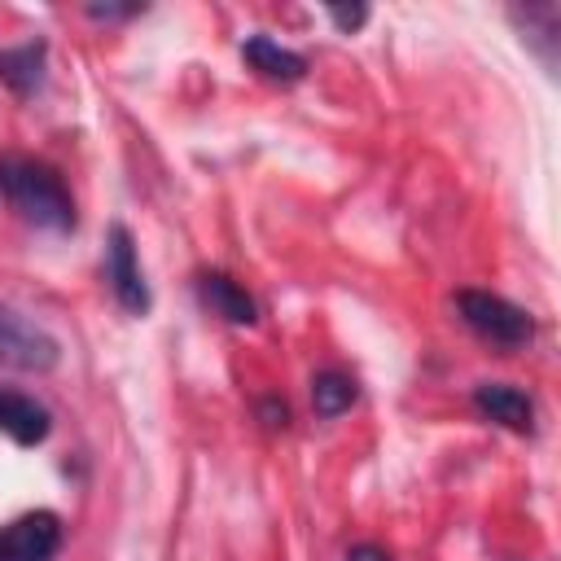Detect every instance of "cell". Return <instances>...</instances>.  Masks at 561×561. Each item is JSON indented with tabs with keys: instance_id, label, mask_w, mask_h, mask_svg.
Returning a JSON list of instances; mask_svg holds the SVG:
<instances>
[{
	"instance_id": "cell-2",
	"label": "cell",
	"mask_w": 561,
	"mask_h": 561,
	"mask_svg": "<svg viewBox=\"0 0 561 561\" xmlns=\"http://www.w3.org/2000/svg\"><path fill=\"white\" fill-rule=\"evenodd\" d=\"M456 311L482 342H491L500 351H517L535 337V320L517 302H508L491 289H456Z\"/></svg>"
},
{
	"instance_id": "cell-8",
	"label": "cell",
	"mask_w": 561,
	"mask_h": 561,
	"mask_svg": "<svg viewBox=\"0 0 561 561\" xmlns=\"http://www.w3.org/2000/svg\"><path fill=\"white\" fill-rule=\"evenodd\" d=\"M197 298H202V307H206L210 316H219V320H228V324H254V320H259L254 298H250L232 276H224V272H202V276H197Z\"/></svg>"
},
{
	"instance_id": "cell-13",
	"label": "cell",
	"mask_w": 561,
	"mask_h": 561,
	"mask_svg": "<svg viewBox=\"0 0 561 561\" xmlns=\"http://www.w3.org/2000/svg\"><path fill=\"white\" fill-rule=\"evenodd\" d=\"M324 13H329V18H333V26H337V31H346V35H351V31H359V26L368 22V4H329Z\"/></svg>"
},
{
	"instance_id": "cell-3",
	"label": "cell",
	"mask_w": 561,
	"mask_h": 561,
	"mask_svg": "<svg viewBox=\"0 0 561 561\" xmlns=\"http://www.w3.org/2000/svg\"><path fill=\"white\" fill-rule=\"evenodd\" d=\"M57 359H61L57 337L18 307L0 302V364L18 373H48L57 368Z\"/></svg>"
},
{
	"instance_id": "cell-11",
	"label": "cell",
	"mask_w": 561,
	"mask_h": 561,
	"mask_svg": "<svg viewBox=\"0 0 561 561\" xmlns=\"http://www.w3.org/2000/svg\"><path fill=\"white\" fill-rule=\"evenodd\" d=\"M508 18L522 26V39L530 48H539L543 66L552 70L557 66V22H561V9L548 0V4H526V9H508Z\"/></svg>"
},
{
	"instance_id": "cell-6",
	"label": "cell",
	"mask_w": 561,
	"mask_h": 561,
	"mask_svg": "<svg viewBox=\"0 0 561 561\" xmlns=\"http://www.w3.org/2000/svg\"><path fill=\"white\" fill-rule=\"evenodd\" d=\"M473 408L486 421H495L513 434H535V399L526 390L508 386V381H478L473 386Z\"/></svg>"
},
{
	"instance_id": "cell-9",
	"label": "cell",
	"mask_w": 561,
	"mask_h": 561,
	"mask_svg": "<svg viewBox=\"0 0 561 561\" xmlns=\"http://www.w3.org/2000/svg\"><path fill=\"white\" fill-rule=\"evenodd\" d=\"M241 57H245L250 70H259L272 83H298L307 75V57L294 53V48H285V44H276L272 35H250L241 44Z\"/></svg>"
},
{
	"instance_id": "cell-16",
	"label": "cell",
	"mask_w": 561,
	"mask_h": 561,
	"mask_svg": "<svg viewBox=\"0 0 561 561\" xmlns=\"http://www.w3.org/2000/svg\"><path fill=\"white\" fill-rule=\"evenodd\" d=\"M259 412H263V421H267V425H285V421H289V408H285V403H276V399H267Z\"/></svg>"
},
{
	"instance_id": "cell-4",
	"label": "cell",
	"mask_w": 561,
	"mask_h": 561,
	"mask_svg": "<svg viewBox=\"0 0 561 561\" xmlns=\"http://www.w3.org/2000/svg\"><path fill=\"white\" fill-rule=\"evenodd\" d=\"M105 280H110V294L123 311H131V316L149 311V285H145L127 224H110V232H105Z\"/></svg>"
},
{
	"instance_id": "cell-5",
	"label": "cell",
	"mask_w": 561,
	"mask_h": 561,
	"mask_svg": "<svg viewBox=\"0 0 561 561\" xmlns=\"http://www.w3.org/2000/svg\"><path fill=\"white\" fill-rule=\"evenodd\" d=\"M61 517L48 508L22 513L0 526V561H53L61 548Z\"/></svg>"
},
{
	"instance_id": "cell-15",
	"label": "cell",
	"mask_w": 561,
	"mask_h": 561,
	"mask_svg": "<svg viewBox=\"0 0 561 561\" xmlns=\"http://www.w3.org/2000/svg\"><path fill=\"white\" fill-rule=\"evenodd\" d=\"M342 561H390V552L377 548V543H355V548H346Z\"/></svg>"
},
{
	"instance_id": "cell-10",
	"label": "cell",
	"mask_w": 561,
	"mask_h": 561,
	"mask_svg": "<svg viewBox=\"0 0 561 561\" xmlns=\"http://www.w3.org/2000/svg\"><path fill=\"white\" fill-rule=\"evenodd\" d=\"M44 57H48L44 39H26V44H13V48H0V83H9L18 96H31L44 83Z\"/></svg>"
},
{
	"instance_id": "cell-7",
	"label": "cell",
	"mask_w": 561,
	"mask_h": 561,
	"mask_svg": "<svg viewBox=\"0 0 561 561\" xmlns=\"http://www.w3.org/2000/svg\"><path fill=\"white\" fill-rule=\"evenodd\" d=\"M48 430H53V416L39 399L0 386V434H9L18 447H35L48 438Z\"/></svg>"
},
{
	"instance_id": "cell-12",
	"label": "cell",
	"mask_w": 561,
	"mask_h": 561,
	"mask_svg": "<svg viewBox=\"0 0 561 561\" xmlns=\"http://www.w3.org/2000/svg\"><path fill=\"white\" fill-rule=\"evenodd\" d=\"M355 399H359V386H355V377H346L342 368H320V373L311 377V408H316L320 421L342 416Z\"/></svg>"
},
{
	"instance_id": "cell-14",
	"label": "cell",
	"mask_w": 561,
	"mask_h": 561,
	"mask_svg": "<svg viewBox=\"0 0 561 561\" xmlns=\"http://www.w3.org/2000/svg\"><path fill=\"white\" fill-rule=\"evenodd\" d=\"M140 4H88V18L92 22H123V18H136Z\"/></svg>"
},
{
	"instance_id": "cell-1",
	"label": "cell",
	"mask_w": 561,
	"mask_h": 561,
	"mask_svg": "<svg viewBox=\"0 0 561 561\" xmlns=\"http://www.w3.org/2000/svg\"><path fill=\"white\" fill-rule=\"evenodd\" d=\"M0 197L9 202V210H18L35 228H48V232L75 228V197L66 180L39 158L0 153Z\"/></svg>"
}]
</instances>
